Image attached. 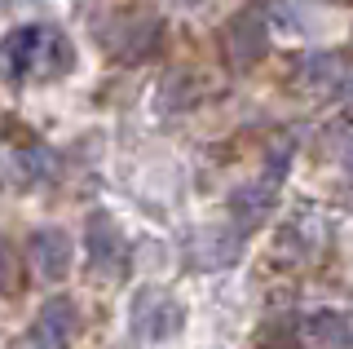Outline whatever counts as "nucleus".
Wrapping results in <instances>:
<instances>
[{
    "label": "nucleus",
    "mask_w": 353,
    "mask_h": 349,
    "mask_svg": "<svg viewBox=\"0 0 353 349\" xmlns=\"http://www.w3.org/2000/svg\"><path fill=\"white\" fill-rule=\"evenodd\" d=\"M0 58H5V71L9 75H31V71H66L71 67V49H66V40L58 31H44V27H18L9 31L5 49H0Z\"/></svg>",
    "instance_id": "1"
},
{
    "label": "nucleus",
    "mask_w": 353,
    "mask_h": 349,
    "mask_svg": "<svg viewBox=\"0 0 353 349\" xmlns=\"http://www.w3.org/2000/svg\"><path fill=\"white\" fill-rule=\"evenodd\" d=\"M124 257H128V248H124V235H119L115 217L106 208H97L88 217V266L102 279H119L124 275Z\"/></svg>",
    "instance_id": "2"
},
{
    "label": "nucleus",
    "mask_w": 353,
    "mask_h": 349,
    "mask_svg": "<svg viewBox=\"0 0 353 349\" xmlns=\"http://www.w3.org/2000/svg\"><path fill=\"white\" fill-rule=\"evenodd\" d=\"M75 332H80V310H75L71 297H53L44 301V310L36 314V327H31V349H71Z\"/></svg>",
    "instance_id": "3"
},
{
    "label": "nucleus",
    "mask_w": 353,
    "mask_h": 349,
    "mask_svg": "<svg viewBox=\"0 0 353 349\" xmlns=\"http://www.w3.org/2000/svg\"><path fill=\"white\" fill-rule=\"evenodd\" d=\"M27 252H31V266H36V275L44 283H62L66 270H71V235L58 230V226H40L31 235Z\"/></svg>",
    "instance_id": "4"
},
{
    "label": "nucleus",
    "mask_w": 353,
    "mask_h": 349,
    "mask_svg": "<svg viewBox=\"0 0 353 349\" xmlns=\"http://www.w3.org/2000/svg\"><path fill=\"white\" fill-rule=\"evenodd\" d=\"M301 332H305L318 349H353V314L314 310V314L301 323Z\"/></svg>",
    "instance_id": "5"
},
{
    "label": "nucleus",
    "mask_w": 353,
    "mask_h": 349,
    "mask_svg": "<svg viewBox=\"0 0 353 349\" xmlns=\"http://www.w3.org/2000/svg\"><path fill=\"white\" fill-rule=\"evenodd\" d=\"M137 327H141V336H150V341H168V336L181 332V305L172 297H154L150 305H141Z\"/></svg>",
    "instance_id": "6"
},
{
    "label": "nucleus",
    "mask_w": 353,
    "mask_h": 349,
    "mask_svg": "<svg viewBox=\"0 0 353 349\" xmlns=\"http://www.w3.org/2000/svg\"><path fill=\"white\" fill-rule=\"evenodd\" d=\"M301 319H270L256 332V349H301Z\"/></svg>",
    "instance_id": "7"
},
{
    "label": "nucleus",
    "mask_w": 353,
    "mask_h": 349,
    "mask_svg": "<svg viewBox=\"0 0 353 349\" xmlns=\"http://www.w3.org/2000/svg\"><path fill=\"white\" fill-rule=\"evenodd\" d=\"M230 49H234V58H239V62H252V58H256V53L265 49L256 14H243L239 23H234V31H230Z\"/></svg>",
    "instance_id": "8"
},
{
    "label": "nucleus",
    "mask_w": 353,
    "mask_h": 349,
    "mask_svg": "<svg viewBox=\"0 0 353 349\" xmlns=\"http://www.w3.org/2000/svg\"><path fill=\"white\" fill-rule=\"evenodd\" d=\"M14 275H18V257H14V248H9V239L0 235V292L14 288Z\"/></svg>",
    "instance_id": "9"
},
{
    "label": "nucleus",
    "mask_w": 353,
    "mask_h": 349,
    "mask_svg": "<svg viewBox=\"0 0 353 349\" xmlns=\"http://www.w3.org/2000/svg\"><path fill=\"white\" fill-rule=\"evenodd\" d=\"M119 349H128V345H119Z\"/></svg>",
    "instance_id": "10"
}]
</instances>
